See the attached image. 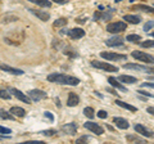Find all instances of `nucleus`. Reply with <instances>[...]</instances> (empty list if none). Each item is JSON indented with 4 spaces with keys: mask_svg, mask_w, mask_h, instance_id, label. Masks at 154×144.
<instances>
[{
    "mask_svg": "<svg viewBox=\"0 0 154 144\" xmlns=\"http://www.w3.org/2000/svg\"><path fill=\"white\" fill-rule=\"evenodd\" d=\"M119 83H122V84H136L137 83V79L136 77H134V76H128V75H121V76H118V79H117Z\"/></svg>",
    "mask_w": 154,
    "mask_h": 144,
    "instance_id": "6ab92c4d",
    "label": "nucleus"
},
{
    "mask_svg": "<svg viewBox=\"0 0 154 144\" xmlns=\"http://www.w3.org/2000/svg\"><path fill=\"white\" fill-rule=\"evenodd\" d=\"M123 20L125 22L131 23V25H139L141 22L140 16H135V14H126V16H123Z\"/></svg>",
    "mask_w": 154,
    "mask_h": 144,
    "instance_id": "a211bd4d",
    "label": "nucleus"
},
{
    "mask_svg": "<svg viewBox=\"0 0 154 144\" xmlns=\"http://www.w3.org/2000/svg\"><path fill=\"white\" fill-rule=\"evenodd\" d=\"M12 133V130L9 127H4V126H2V125H0V134H11Z\"/></svg>",
    "mask_w": 154,
    "mask_h": 144,
    "instance_id": "c9c22d12",
    "label": "nucleus"
},
{
    "mask_svg": "<svg viewBox=\"0 0 154 144\" xmlns=\"http://www.w3.org/2000/svg\"><path fill=\"white\" fill-rule=\"evenodd\" d=\"M135 131L139 133L143 136H145V138H153V131L149 130V129H146L144 125H140V124L135 125Z\"/></svg>",
    "mask_w": 154,
    "mask_h": 144,
    "instance_id": "4468645a",
    "label": "nucleus"
},
{
    "mask_svg": "<svg viewBox=\"0 0 154 144\" xmlns=\"http://www.w3.org/2000/svg\"><path fill=\"white\" fill-rule=\"evenodd\" d=\"M91 66L107 72H118V67H116L110 63H105V62H100V61H91Z\"/></svg>",
    "mask_w": 154,
    "mask_h": 144,
    "instance_id": "f03ea898",
    "label": "nucleus"
},
{
    "mask_svg": "<svg viewBox=\"0 0 154 144\" xmlns=\"http://www.w3.org/2000/svg\"><path fill=\"white\" fill-rule=\"evenodd\" d=\"M84 127L88 129V130H90L91 133H94L95 135H103V134H104L103 127L100 126V125H98L96 122H91V121L90 122H85Z\"/></svg>",
    "mask_w": 154,
    "mask_h": 144,
    "instance_id": "1a4fd4ad",
    "label": "nucleus"
},
{
    "mask_svg": "<svg viewBox=\"0 0 154 144\" xmlns=\"http://www.w3.org/2000/svg\"><path fill=\"white\" fill-rule=\"evenodd\" d=\"M84 114L88 118H90V120H93L94 117H95V113H94V109L91 108V107H85L84 108Z\"/></svg>",
    "mask_w": 154,
    "mask_h": 144,
    "instance_id": "c85d7f7f",
    "label": "nucleus"
},
{
    "mask_svg": "<svg viewBox=\"0 0 154 144\" xmlns=\"http://www.w3.org/2000/svg\"><path fill=\"white\" fill-rule=\"evenodd\" d=\"M105 45L112 46V48L122 46L123 45V39L121 36H112V37H109L108 40H105Z\"/></svg>",
    "mask_w": 154,
    "mask_h": 144,
    "instance_id": "2eb2a0df",
    "label": "nucleus"
},
{
    "mask_svg": "<svg viewBox=\"0 0 154 144\" xmlns=\"http://www.w3.org/2000/svg\"><path fill=\"white\" fill-rule=\"evenodd\" d=\"M48 81L59 84V85H71V86H77L80 84V79L66 75V74H50L48 76Z\"/></svg>",
    "mask_w": 154,
    "mask_h": 144,
    "instance_id": "f257e3e1",
    "label": "nucleus"
},
{
    "mask_svg": "<svg viewBox=\"0 0 154 144\" xmlns=\"http://www.w3.org/2000/svg\"><path fill=\"white\" fill-rule=\"evenodd\" d=\"M135 59L140 61V62H144V63H149V64H153L154 62V58L153 55L148 54V53H144V52H140V50H134L132 54H131Z\"/></svg>",
    "mask_w": 154,
    "mask_h": 144,
    "instance_id": "7ed1b4c3",
    "label": "nucleus"
},
{
    "mask_svg": "<svg viewBox=\"0 0 154 144\" xmlns=\"http://www.w3.org/2000/svg\"><path fill=\"white\" fill-rule=\"evenodd\" d=\"M100 57L107 61H126L127 59V55L125 54H118V53H112V52H102L100 53Z\"/></svg>",
    "mask_w": 154,
    "mask_h": 144,
    "instance_id": "39448f33",
    "label": "nucleus"
},
{
    "mask_svg": "<svg viewBox=\"0 0 154 144\" xmlns=\"http://www.w3.org/2000/svg\"><path fill=\"white\" fill-rule=\"evenodd\" d=\"M28 97L32 102H40L41 99H45L48 98V94L46 92H42V90H38V89H33L28 92Z\"/></svg>",
    "mask_w": 154,
    "mask_h": 144,
    "instance_id": "6e6552de",
    "label": "nucleus"
},
{
    "mask_svg": "<svg viewBox=\"0 0 154 144\" xmlns=\"http://www.w3.org/2000/svg\"><path fill=\"white\" fill-rule=\"evenodd\" d=\"M127 28V25L122 21H118V22H112L107 26V31L110 33H118V32H122Z\"/></svg>",
    "mask_w": 154,
    "mask_h": 144,
    "instance_id": "20e7f679",
    "label": "nucleus"
},
{
    "mask_svg": "<svg viewBox=\"0 0 154 144\" xmlns=\"http://www.w3.org/2000/svg\"><path fill=\"white\" fill-rule=\"evenodd\" d=\"M28 2L36 4L38 7H42V8H50L51 7V3L49 0H28Z\"/></svg>",
    "mask_w": 154,
    "mask_h": 144,
    "instance_id": "a878e982",
    "label": "nucleus"
},
{
    "mask_svg": "<svg viewBox=\"0 0 154 144\" xmlns=\"http://www.w3.org/2000/svg\"><path fill=\"white\" fill-rule=\"evenodd\" d=\"M141 48H152L154 45V41L153 40H146V41H140L139 42Z\"/></svg>",
    "mask_w": 154,
    "mask_h": 144,
    "instance_id": "2f4dec72",
    "label": "nucleus"
},
{
    "mask_svg": "<svg viewBox=\"0 0 154 144\" xmlns=\"http://www.w3.org/2000/svg\"><path fill=\"white\" fill-rule=\"evenodd\" d=\"M137 93L143 94V95H146V97H149V98H153V94L149 93V92H145V90H137Z\"/></svg>",
    "mask_w": 154,
    "mask_h": 144,
    "instance_id": "58836bf2",
    "label": "nucleus"
},
{
    "mask_svg": "<svg viewBox=\"0 0 154 144\" xmlns=\"http://www.w3.org/2000/svg\"><path fill=\"white\" fill-rule=\"evenodd\" d=\"M21 144H44V142H41V140H27V142H23Z\"/></svg>",
    "mask_w": 154,
    "mask_h": 144,
    "instance_id": "4c0bfd02",
    "label": "nucleus"
},
{
    "mask_svg": "<svg viewBox=\"0 0 154 144\" xmlns=\"http://www.w3.org/2000/svg\"><path fill=\"white\" fill-rule=\"evenodd\" d=\"M108 92H109L110 94H114V95H117V93H116V92H114V90H113V89H108Z\"/></svg>",
    "mask_w": 154,
    "mask_h": 144,
    "instance_id": "c03bdc74",
    "label": "nucleus"
},
{
    "mask_svg": "<svg viewBox=\"0 0 154 144\" xmlns=\"http://www.w3.org/2000/svg\"><path fill=\"white\" fill-rule=\"evenodd\" d=\"M98 117L99 118H107L108 117V113L102 109V111H98Z\"/></svg>",
    "mask_w": 154,
    "mask_h": 144,
    "instance_id": "e433bc0d",
    "label": "nucleus"
},
{
    "mask_svg": "<svg viewBox=\"0 0 154 144\" xmlns=\"http://www.w3.org/2000/svg\"><path fill=\"white\" fill-rule=\"evenodd\" d=\"M9 112H11L14 117H25L26 116V111L23 109L22 107H12L9 109Z\"/></svg>",
    "mask_w": 154,
    "mask_h": 144,
    "instance_id": "aec40b11",
    "label": "nucleus"
},
{
    "mask_svg": "<svg viewBox=\"0 0 154 144\" xmlns=\"http://www.w3.org/2000/svg\"><path fill=\"white\" fill-rule=\"evenodd\" d=\"M67 23H68V20H67V18H59V20L54 21L53 26L54 27H62V26H66Z\"/></svg>",
    "mask_w": 154,
    "mask_h": 144,
    "instance_id": "c756f323",
    "label": "nucleus"
},
{
    "mask_svg": "<svg viewBox=\"0 0 154 144\" xmlns=\"http://www.w3.org/2000/svg\"><path fill=\"white\" fill-rule=\"evenodd\" d=\"M79 103H80V97L76 93L71 92L68 94V99H67V105H68V107H75V105H77Z\"/></svg>",
    "mask_w": 154,
    "mask_h": 144,
    "instance_id": "f3484780",
    "label": "nucleus"
},
{
    "mask_svg": "<svg viewBox=\"0 0 154 144\" xmlns=\"http://www.w3.org/2000/svg\"><path fill=\"white\" fill-rule=\"evenodd\" d=\"M55 133H57V130H45V131H40V134H42V135H45V136H53V135H55Z\"/></svg>",
    "mask_w": 154,
    "mask_h": 144,
    "instance_id": "f704fd0d",
    "label": "nucleus"
},
{
    "mask_svg": "<svg viewBox=\"0 0 154 144\" xmlns=\"http://www.w3.org/2000/svg\"><path fill=\"white\" fill-rule=\"evenodd\" d=\"M108 83L113 86V88L116 89H118V90H121V92H127V89L125 88V86L119 83V81L117 79H114V77H108Z\"/></svg>",
    "mask_w": 154,
    "mask_h": 144,
    "instance_id": "412c9836",
    "label": "nucleus"
},
{
    "mask_svg": "<svg viewBox=\"0 0 154 144\" xmlns=\"http://www.w3.org/2000/svg\"><path fill=\"white\" fill-rule=\"evenodd\" d=\"M28 11H30L32 14H35L38 20H41L44 22H48V21H49V18H50V13H48L46 11H41V9H33V8H28Z\"/></svg>",
    "mask_w": 154,
    "mask_h": 144,
    "instance_id": "9b49d317",
    "label": "nucleus"
},
{
    "mask_svg": "<svg viewBox=\"0 0 154 144\" xmlns=\"http://www.w3.org/2000/svg\"><path fill=\"white\" fill-rule=\"evenodd\" d=\"M153 25H154V22H153V21H149V22H146L145 25H144V28H143V30L145 31V32H149L150 30H153Z\"/></svg>",
    "mask_w": 154,
    "mask_h": 144,
    "instance_id": "473e14b6",
    "label": "nucleus"
},
{
    "mask_svg": "<svg viewBox=\"0 0 154 144\" xmlns=\"http://www.w3.org/2000/svg\"><path fill=\"white\" fill-rule=\"evenodd\" d=\"M0 118H3V120H11V121H14V120H16V117H14L11 112H7L5 109H0Z\"/></svg>",
    "mask_w": 154,
    "mask_h": 144,
    "instance_id": "bb28decb",
    "label": "nucleus"
},
{
    "mask_svg": "<svg viewBox=\"0 0 154 144\" xmlns=\"http://www.w3.org/2000/svg\"><path fill=\"white\" fill-rule=\"evenodd\" d=\"M89 140H90V136H88V135H84V136H81L80 139H77L76 143H77V144H84L85 142H89Z\"/></svg>",
    "mask_w": 154,
    "mask_h": 144,
    "instance_id": "72a5a7b5",
    "label": "nucleus"
},
{
    "mask_svg": "<svg viewBox=\"0 0 154 144\" xmlns=\"http://www.w3.org/2000/svg\"><path fill=\"white\" fill-rule=\"evenodd\" d=\"M60 33H63V35H68L72 40H79L81 37L85 36V31L82 28H71L68 31H60Z\"/></svg>",
    "mask_w": 154,
    "mask_h": 144,
    "instance_id": "0eeeda50",
    "label": "nucleus"
},
{
    "mask_svg": "<svg viewBox=\"0 0 154 144\" xmlns=\"http://www.w3.org/2000/svg\"><path fill=\"white\" fill-rule=\"evenodd\" d=\"M132 11H137V12H145V13H153V7L149 5H144V4H137V5L131 7Z\"/></svg>",
    "mask_w": 154,
    "mask_h": 144,
    "instance_id": "5701e85b",
    "label": "nucleus"
},
{
    "mask_svg": "<svg viewBox=\"0 0 154 144\" xmlns=\"http://www.w3.org/2000/svg\"><path fill=\"white\" fill-rule=\"evenodd\" d=\"M11 93L9 92H7V90H3V89H0V98L2 99H7V100H9L11 99Z\"/></svg>",
    "mask_w": 154,
    "mask_h": 144,
    "instance_id": "7c9ffc66",
    "label": "nucleus"
},
{
    "mask_svg": "<svg viewBox=\"0 0 154 144\" xmlns=\"http://www.w3.org/2000/svg\"><path fill=\"white\" fill-rule=\"evenodd\" d=\"M0 70L8 72V74H12V75H16V76H21L25 74V71L19 70V68H14V67H11L8 64H4V63H0Z\"/></svg>",
    "mask_w": 154,
    "mask_h": 144,
    "instance_id": "ddd939ff",
    "label": "nucleus"
},
{
    "mask_svg": "<svg viewBox=\"0 0 154 144\" xmlns=\"http://www.w3.org/2000/svg\"><path fill=\"white\" fill-rule=\"evenodd\" d=\"M112 14H113V11L110 12V13H108V12H105V13L95 12V14H94V21H98V20L107 21V20H110V18H112Z\"/></svg>",
    "mask_w": 154,
    "mask_h": 144,
    "instance_id": "4be33fe9",
    "label": "nucleus"
},
{
    "mask_svg": "<svg viewBox=\"0 0 154 144\" xmlns=\"http://www.w3.org/2000/svg\"><path fill=\"white\" fill-rule=\"evenodd\" d=\"M116 104L119 105V107H122V108H125V109H128V111H131V112H136L137 111L136 107H134V105L128 104V103H125V102H122V100H119V99L116 100Z\"/></svg>",
    "mask_w": 154,
    "mask_h": 144,
    "instance_id": "b1692460",
    "label": "nucleus"
},
{
    "mask_svg": "<svg viewBox=\"0 0 154 144\" xmlns=\"http://www.w3.org/2000/svg\"><path fill=\"white\" fill-rule=\"evenodd\" d=\"M44 114H45V117H48V118H49V120H50V121H51V122H53V121H54V116H53V114H51L50 112H45Z\"/></svg>",
    "mask_w": 154,
    "mask_h": 144,
    "instance_id": "ea45409f",
    "label": "nucleus"
},
{
    "mask_svg": "<svg viewBox=\"0 0 154 144\" xmlns=\"http://www.w3.org/2000/svg\"><path fill=\"white\" fill-rule=\"evenodd\" d=\"M77 124L76 122H69V124H66L60 127V130L63 131L64 134H68V135H75L77 133Z\"/></svg>",
    "mask_w": 154,
    "mask_h": 144,
    "instance_id": "f8f14e48",
    "label": "nucleus"
},
{
    "mask_svg": "<svg viewBox=\"0 0 154 144\" xmlns=\"http://www.w3.org/2000/svg\"><path fill=\"white\" fill-rule=\"evenodd\" d=\"M11 94L12 95H14L17 99H19L21 102H23V103H26V104H31V99H30V97L28 95H26L25 93H22L21 90H18V89H16V88H12L11 90Z\"/></svg>",
    "mask_w": 154,
    "mask_h": 144,
    "instance_id": "9d476101",
    "label": "nucleus"
},
{
    "mask_svg": "<svg viewBox=\"0 0 154 144\" xmlns=\"http://www.w3.org/2000/svg\"><path fill=\"white\" fill-rule=\"evenodd\" d=\"M125 70H134V71H141V72H146V74H152L153 68L149 66H143V64H136V63H126L123 64Z\"/></svg>",
    "mask_w": 154,
    "mask_h": 144,
    "instance_id": "423d86ee",
    "label": "nucleus"
},
{
    "mask_svg": "<svg viewBox=\"0 0 154 144\" xmlns=\"http://www.w3.org/2000/svg\"><path fill=\"white\" fill-rule=\"evenodd\" d=\"M126 40L128 42H132V44H139L141 41V36L137 35V33H130V35L126 36Z\"/></svg>",
    "mask_w": 154,
    "mask_h": 144,
    "instance_id": "393cba45",
    "label": "nucleus"
},
{
    "mask_svg": "<svg viewBox=\"0 0 154 144\" xmlns=\"http://www.w3.org/2000/svg\"><path fill=\"white\" fill-rule=\"evenodd\" d=\"M126 139H127V142H130V143H141V144H145L146 143L144 139H140V138H137V136H135V135H127Z\"/></svg>",
    "mask_w": 154,
    "mask_h": 144,
    "instance_id": "cd10ccee",
    "label": "nucleus"
},
{
    "mask_svg": "<svg viewBox=\"0 0 154 144\" xmlns=\"http://www.w3.org/2000/svg\"><path fill=\"white\" fill-rule=\"evenodd\" d=\"M54 3H57V4H66L68 0H53Z\"/></svg>",
    "mask_w": 154,
    "mask_h": 144,
    "instance_id": "79ce46f5",
    "label": "nucleus"
},
{
    "mask_svg": "<svg viewBox=\"0 0 154 144\" xmlns=\"http://www.w3.org/2000/svg\"><path fill=\"white\" fill-rule=\"evenodd\" d=\"M141 86H143V88H150V89H153V83H144Z\"/></svg>",
    "mask_w": 154,
    "mask_h": 144,
    "instance_id": "a19ab883",
    "label": "nucleus"
},
{
    "mask_svg": "<svg viewBox=\"0 0 154 144\" xmlns=\"http://www.w3.org/2000/svg\"><path fill=\"white\" fill-rule=\"evenodd\" d=\"M146 111H148V113H150V114H153V113H154V112H153V107H148Z\"/></svg>",
    "mask_w": 154,
    "mask_h": 144,
    "instance_id": "37998d69",
    "label": "nucleus"
},
{
    "mask_svg": "<svg viewBox=\"0 0 154 144\" xmlns=\"http://www.w3.org/2000/svg\"><path fill=\"white\" fill-rule=\"evenodd\" d=\"M113 122L114 125L117 126L118 129H121V130H126V129L130 127V124L126 118H123V117H114L113 118Z\"/></svg>",
    "mask_w": 154,
    "mask_h": 144,
    "instance_id": "dca6fc26",
    "label": "nucleus"
}]
</instances>
